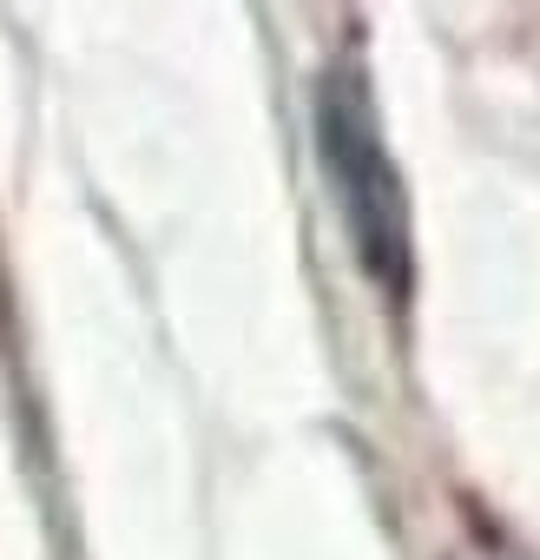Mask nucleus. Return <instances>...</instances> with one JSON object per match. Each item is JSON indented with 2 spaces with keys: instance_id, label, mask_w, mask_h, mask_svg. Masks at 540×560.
Returning a JSON list of instances; mask_svg holds the SVG:
<instances>
[{
  "instance_id": "obj_1",
  "label": "nucleus",
  "mask_w": 540,
  "mask_h": 560,
  "mask_svg": "<svg viewBox=\"0 0 540 560\" xmlns=\"http://www.w3.org/2000/svg\"><path fill=\"white\" fill-rule=\"evenodd\" d=\"M317 152H324V178L337 191V211H343V231H350L363 270L389 298H402L409 270H415L409 191H402V172L383 145L369 80L356 67H330L317 80Z\"/></svg>"
}]
</instances>
